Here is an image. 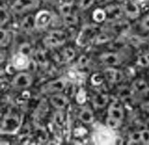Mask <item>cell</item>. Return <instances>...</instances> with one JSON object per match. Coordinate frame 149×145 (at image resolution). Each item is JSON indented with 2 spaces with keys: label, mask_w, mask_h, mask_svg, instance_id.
<instances>
[{
  "label": "cell",
  "mask_w": 149,
  "mask_h": 145,
  "mask_svg": "<svg viewBox=\"0 0 149 145\" xmlns=\"http://www.w3.org/2000/svg\"><path fill=\"white\" fill-rule=\"evenodd\" d=\"M105 77L103 73H100V72H97V73H95L92 75L91 79V83L95 86H98L101 85L103 82L104 81Z\"/></svg>",
  "instance_id": "f1b7e54d"
},
{
  "label": "cell",
  "mask_w": 149,
  "mask_h": 145,
  "mask_svg": "<svg viewBox=\"0 0 149 145\" xmlns=\"http://www.w3.org/2000/svg\"><path fill=\"white\" fill-rule=\"evenodd\" d=\"M40 6V0H15L11 7L12 12L21 14L35 10Z\"/></svg>",
  "instance_id": "3957f363"
},
{
  "label": "cell",
  "mask_w": 149,
  "mask_h": 145,
  "mask_svg": "<svg viewBox=\"0 0 149 145\" xmlns=\"http://www.w3.org/2000/svg\"><path fill=\"white\" fill-rule=\"evenodd\" d=\"M89 64V59L88 57H87L85 55H83L79 57L78 60V65L80 68H85L86 67H87V65Z\"/></svg>",
  "instance_id": "e575fe53"
},
{
  "label": "cell",
  "mask_w": 149,
  "mask_h": 145,
  "mask_svg": "<svg viewBox=\"0 0 149 145\" xmlns=\"http://www.w3.org/2000/svg\"><path fill=\"white\" fill-rule=\"evenodd\" d=\"M100 59L101 62L108 67H114L120 65L122 59L120 55L115 52H106L102 53Z\"/></svg>",
  "instance_id": "7c38bea8"
},
{
  "label": "cell",
  "mask_w": 149,
  "mask_h": 145,
  "mask_svg": "<svg viewBox=\"0 0 149 145\" xmlns=\"http://www.w3.org/2000/svg\"><path fill=\"white\" fill-rule=\"evenodd\" d=\"M129 143L131 144H136L140 143L141 142V133L140 130L132 133L129 135Z\"/></svg>",
  "instance_id": "4dcf8cb0"
},
{
  "label": "cell",
  "mask_w": 149,
  "mask_h": 145,
  "mask_svg": "<svg viewBox=\"0 0 149 145\" xmlns=\"http://www.w3.org/2000/svg\"><path fill=\"white\" fill-rule=\"evenodd\" d=\"M35 58L36 62L40 65H46L47 60L46 57V55L42 51H38L35 53Z\"/></svg>",
  "instance_id": "1f68e13d"
},
{
  "label": "cell",
  "mask_w": 149,
  "mask_h": 145,
  "mask_svg": "<svg viewBox=\"0 0 149 145\" xmlns=\"http://www.w3.org/2000/svg\"><path fill=\"white\" fill-rule=\"evenodd\" d=\"M12 36L9 32L5 29L1 28V46L6 47L8 46L11 41Z\"/></svg>",
  "instance_id": "cb8c5ba5"
},
{
  "label": "cell",
  "mask_w": 149,
  "mask_h": 145,
  "mask_svg": "<svg viewBox=\"0 0 149 145\" xmlns=\"http://www.w3.org/2000/svg\"><path fill=\"white\" fill-rule=\"evenodd\" d=\"M78 119L85 124H90L93 122L95 119L93 111L90 108L84 107L78 114Z\"/></svg>",
  "instance_id": "2e32d148"
},
{
  "label": "cell",
  "mask_w": 149,
  "mask_h": 145,
  "mask_svg": "<svg viewBox=\"0 0 149 145\" xmlns=\"http://www.w3.org/2000/svg\"><path fill=\"white\" fill-rule=\"evenodd\" d=\"M105 79L110 83H118L124 79L123 72L114 67H107L103 71Z\"/></svg>",
  "instance_id": "5bb4252c"
},
{
  "label": "cell",
  "mask_w": 149,
  "mask_h": 145,
  "mask_svg": "<svg viewBox=\"0 0 149 145\" xmlns=\"http://www.w3.org/2000/svg\"><path fill=\"white\" fill-rule=\"evenodd\" d=\"M61 57L63 61L70 62L75 57V52L72 47H65L61 51Z\"/></svg>",
  "instance_id": "44dd1931"
},
{
  "label": "cell",
  "mask_w": 149,
  "mask_h": 145,
  "mask_svg": "<svg viewBox=\"0 0 149 145\" xmlns=\"http://www.w3.org/2000/svg\"><path fill=\"white\" fill-rule=\"evenodd\" d=\"M19 51L29 56L30 54H31L32 48L29 43H24L20 47Z\"/></svg>",
  "instance_id": "d590c367"
},
{
  "label": "cell",
  "mask_w": 149,
  "mask_h": 145,
  "mask_svg": "<svg viewBox=\"0 0 149 145\" xmlns=\"http://www.w3.org/2000/svg\"><path fill=\"white\" fill-rule=\"evenodd\" d=\"M141 133V142L144 144L149 143V130L143 129L140 130Z\"/></svg>",
  "instance_id": "836d02e7"
},
{
  "label": "cell",
  "mask_w": 149,
  "mask_h": 145,
  "mask_svg": "<svg viewBox=\"0 0 149 145\" xmlns=\"http://www.w3.org/2000/svg\"><path fill=\"white\" fill-rule=\"evenodd\" d=\"M109 97L106 93H97L94 94L92 99V104L95 108L101 109L105 107L109 103Z\"/></svg>",
  "instance_id": "9a60e30c"
},
{
  "label": "cell",
  "mask_w": 149,
  "mask_h": 145,
  "mask_svg": "<svg viewBox=\"0 0 149 145\" xmlns=\"http://www.w3.org/2000/svg\"><path fill=\"white\" fill-rule=\"evenodd\" d=\"M53 16L50 12L47 10L39 11L35 16V28L41 30L47 28L52 23Z\"/></svg>",
  "instance_id": "ba28073f"
},
{
  "label": "cell",
  "mask_w": 149,
  "mask_h": 145,
  "mask_svg": "<svg viewBox=\"0 0 149 145\" xmlns=\"http://www.w3.org/2000/svg\"><path fill=\"white\" fill-rule=\"evenodd\" d=\"M68 35L64 31L54 30L50 31L43 39V43L47 47H58L64 45L67 41Z\"/></svg>",
  "instance_id": "277c9868"
},
{
  "label": "cell",
  "mask_w": 149,
  "mask_h": 145,
  "mask_svg": "<svg viewBox=\"0 0 149 145\" xmlns=\"http://www.w3.org/2000/svg\"><path fill=\"white\" fill-rule=\"evenodd\" d=\"M97 1L100 5H104L111 3V1H113V0H97Z\"/></svg>",
  "instance_id": "74e56055"
},
{
  "label": "cell",
  "mask_w": 149,
  "mask_h": 145,
  "mask_svg": "<svg viewBox=\"0 0 149 145\" xmlns=\"http://www.w3.org/2000/svg\"><path fill=\"white\" fill-rule=\"evenodd\" d=\"M121 6L124 13L129 18L134 19L139 16L141 13L139 7L133 0H124Z\"/></svg>",
  "instance_id": "30bf717a"
},
{
  "label": "cell",
  "mask_w": 149,
  "mask_h": 145,
  "mask_svg": "<svg viewBox=\"0 0 149 145\" xmlns=\"http://www.w3.org/2000/svg\"><path fill=\"white\" fill-rule=\"evenodd\" d=\"M62 18L64 24L67 26L72 27L75 26L78 23V18L75 12L63 16Z\"/></svg>",
  "instance_id": "7402d4cb"
},
{
  "label": "cell",
  "mask_w": 149,
  "mask_h": 145,
  "mask_svg": "<svg viewBox=\"0 0 149 145\" xmlns=\"http://www.w3.org/2000/svg\"><path fill=\"white\" fill-rule=\"evenodd\" d=\"M92 18L96 23L100 24L106 21V13L104 9L97 8L92 13Z\"/></svg>",
  "instance_id": "ffe728a7"
},
{
  "label": "cell",
  "mask_w": 149,
  "mask_h": 145,
  "mask_svg": "<svg viewBox=\"0 0 149 145\" xmlns=\"http://www.w3.org/2000/svg\"><path fill=\"white\" fill-rule=\"evenodd\" d=\"M106 13V21L109 22L120 20L124 13L123 7L118 4H110L104 9Z\"/></svg>",
  "instance_id": "8fae6325"
},
{
  "label": "cell",
  "mask_w": 149,
  "mask_h": 145,
  "mask_svg": "<svg viewBox=\"0 0 149 145\" xmlns=\"http://www.w3.org/2000/svg\"><path fill=\"white\" fill-rule=\"evenodd\" d=\"M123 120L109 117V116H107L106 119V124L107 126L111 129H118L121 126Z\"/></svg>",
  "instance_id": "603a6c76"
},
{
  "label": "cell",
  "mask_w": 149,
  "mask_h": 145,
  "mask_svg": "<svg viewBox=\"0 0 149 145\" xmlns=\"http://www.w3.org/2000/svg\"><path fill=\"white\" fill-rule=\"evenodd\" d=\"M111 35L109 33H106L105 32H103L102 30L100 32L98 36L96 38L95 42L97 44H102L105 42H108L110 40Z\"/></svg>",
  "instance_id": "4316f807"
},
{
  "label": "cell",
  "mask_w": 149,
  "mask_h": 145,
  "mask_svg": "<svg viewBox=\"0 0 149 145\" xmlns=\"http://www.w3.org/2000/svg\"><path fill=\"white\" fill-rule=\"evenodd\" d=\"M66 80L64 78H58L52 80L44 84L41 87V91L43 94H52L63 91L67 86Z\"/></svg>",
  "instance_id": "5b68a950"
},
{
  "label": "cell",
  "mask_w": 149,
  "mask_h": 145,
  "mask_svg": "<svg viewBox=\"0 0 149 145\" xmlns=\"http://www.w3.org/2000/svg\"><path fill=\"white\" fill-rule=\"evenodd\" d=\"M49 102L51 105L58 110H63L69 104V99L65 94L57 93L50 94Z\"/></svg>",
  "instance_id": "9c48e42d"
},
{
  "label": "cell",
  "mask_w": 149,
  "mask_h": 145,
  "mask_svg": "<svg viewBox=\"0 0 149 145\" xmlns=\"http://www.w3.org/2000/svg\"><path fill=\"white\" fill-rule=\"evenodd\" d=\"M136 64L141 67H147L149 66V53L141 55L138 56Z\"/></svg>",
  "instance_id": "484cf974"
},
{
  "label": "cell",
  "mask_w": 149,
  "mask_h": 145,
  "mask_svg": "<svg viewBox=\"0 0 149 145\" xmlns=\"http://www.w3.org/2000/svg\"><path fill=\"white\" fill-rule=\"evenodd\" d=\"M132 89L133 91L138 93H146L149 91V85L146 81L143 79H136L133 81L132 85Z\"/></svg>",
  "instance_id": "d6986e66"
},
{
  "label": "cell",
  "mask_w": 149,
  "mask_h": 145,
  "mask_svg": "<svg viewBox=\"0 0 149 145\" xmlns=\"http://www.w3.org/2000/svg\"><path fill=\"white\" fill-rule=\"evenodd\" d=\"M33 79L31 74L26 72H20L13 77L11 81V85L17 90H25L31 86Z\"/></svg>",
  "instance_id": "8992f818"
},
{
  "label": "cell",
  "mask_w": 149,
  "mask_h": 145,
  "mask_svg": "<svg viewBox=\"0 0 149 145\" xmlns=\"http://www.w3.org/2000/svg\"><path fill=\"white\" fill-rule=\"evenodd\" d=\"M96 1V0H79L78 4L79 9L83 10H87L92 6Z\"/></svg>",
  "instance_id": "f546056e"
},
{
  "label": "cell",
  "mask_w": 149,
  "mask_h": 145,
  "mask_svg": "<svg viewBox=\"0 0 149 145\" xmlns=\"http://www.w3.org/2000/svg\"><path fill=\"white\" fill-rule=\"evenodd\" d=\"M20 27L22 30L26 32H29L32 31L35 28V16L32 14H29L26 16L20 24Z\"/></svg>",
  "instance_id": "ac0fdd59"
},
{
  "label": "cell",
  "mask_w": 149,
  "mask_h": 145,
  "mask_svg": "<svg viewBox=\"0 0 149 145\" xmlns=\"http://www.w3.org/2000/svg\"><path fill=\"white\" fill-rule=\"evenodd\" d=\"M23 123V117L17 113L9 112L4 115L1 124V134H15L19 130Z\"/></svg>",
  "instance_id": "6da1fadb"
},
{
  "label": "cell",
  "mask_w": 149,
  "mask_h": 145,
  "mask_svg": "<svg viewBox=\"0 0 149 145\" xmlns=\"http://www.w3.org/2000/svg\"><path fill=\"white\" fill-rule=\"evenodd\" d=\"M87 100V93L84 88H80L76 94V101L79 105L85 104Z\"/></svg>",
  "instance_id": "83f0119b"
},
{
  "label": "cell",
  "mask_w": 149,
  "mask_h": 145,
  "mask_svg": "<svg viewBox=\"0 0 149 145\" xmlns=\"http://www.w3.org/2000/svg\"><path fill=\"white\" fill-rule=\"evenodd\" d=\"M10 19L9 12L4 7H1V26L5 25Z\"/></svg>",
  "instance_id": "d6a6232c"
},
{
  "label": "cell",
  "mask_w": 149,
  "mask_h": 145,
  "mask_svg": "<svg viewBox=\"0 0 149 145\" xmlns=\"http://www.w3.org/2000/svg\"><path fill=\"white\" fill-rule=\"evenodd\" d=\"M107 116L123 120L124 117V110L123 106L120 101L114 100L109 105L107 108Z\"/></svg>",
  "instance_id": "4fadbf2b"
},
{
  "label": "cell",
  "mask_w": 149,
  "mask_h": 145,
  "mask_svg": "<svg viewBox=\"0 0 149 145\" xmlns=\"http://www.w3.org/2000/svg\"><path fill=\"white\" fill-rule=\"evenodd\" d=\"M141 26L144 30L149 31V14L145 16L141 20Z\"/></svg>",
  "instance_id": "8d00e7d4"
},
{
  "label": "cell",
  "mask_w": 149,
  "mask_h": 145,
  "mask_svg": "<svg viewBox=\"0 0 149 145\" xmlns=\"http://www.w3.org/2000/svg\"><path fill=\"white\" fill-rule=\"evenodd\" d=\"M130 27V24L127 21L118 20L113 22L111 26V32L113 34H123L127 32Z\"/></svg>",
  "instance_id": "e0dca14e"
},
{
  "label": "cell",
  "mask_w": 149,
  "mask_h": 145,
  "mask_svg": "<svg viewBox=\"0 0 149 145\" xmlns=\"http://www.w3.org/2000/svg\"><path fill=\"white\" fill-rule=\"evenodd\" d=\"M12 67L17 71H24L31 66V61L27 55L19 52L15 54L12 59Z\"/></svg>",
  "instance_id": "52a82bcc"
},
{
  "label": "cell",
  "mask_w": 149,
  "mask_h": 145,
  "mask_svg": "<svg viewBox=\"0 0 149 145\" xmlns=\"http://www.w3.org/2000/svg\"><path fill=\"white\" fill-rule=\"evenodd\" d=\"M59 13L61 17L68 15L70 13H72L74 12L73 10V4L72 3H65L63 4L59 9Z\"/></svg>",
  "instance_id": "d4e9b609"
},
{
  "label": "cell",
  "mask_w": 149,
  "mask_h": 145,
  "mask_svg": "<svg viewBox=\"0 0 149 145\" xmlns=\"http://www.w3.org/2000/svg\"><path fill=\"white\" fill-rule=\"evenodd\" d=\"M102 31L97 24H86L81 28L76 39L77 44L82 47L94 42Z\"/></svg>",
  "instance_id": "7a4b0ae2"
}]
</instances>
